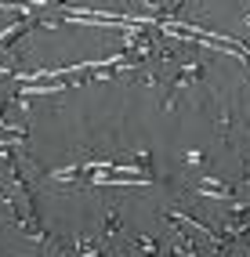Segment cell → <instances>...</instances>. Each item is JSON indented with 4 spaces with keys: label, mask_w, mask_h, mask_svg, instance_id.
I'll return each instance as SVG.
<instances>
[{
    "label": "cell",
    "mask_w": 250,
    "mask_h": 257,
    "mask_svg": "<svg viewBox=\"0 0 250 257\" xmlns=\"http://www.w3.org/2000/svg\"><path fill=\"white\" fill-rule=\"evenodd\" d=\"M203 76H207V62H185V65H178L174 76H171V83H167V87H171V94H167L163 109H171V105H174V94H178V91H185L189 83L203 80Z\"/></svg>",
    "instance_id": "6da1fadb"
},
{
    "label": "cell",
    "mask_w": 250,
    "mask_h": 257,
    "mask_svg": "<svg viewBox=\"0 0 250 257\" xmlns=\"http://www.w3.org/2000/svg\"><path fill=\"white\" fill-rule=\"evenodd\" d=\"M131 250H135L138 257H156L160 253V239L156 235H135L131 239Z\"/></svg>",
    "instance_id": "7a4b0ae2"
},
{
    "label": "cell",
    "mask_w": 250,
    "mask_h": 257,
    "mask_svg": "<svg viewBox=\"0 0 250 257\" xmlns=\"http://www.w3.org/2000/svg\"><path fill=\"white\" fill-rule=\"evenodd\" d=\"M181 163H185V167H196L199 174H214V170H210V156H207V152H196V149H189V152H181Z\"/></svg>",
    "instance_id": "3957f363"
},
{
    "label": "cell",
    "mask_w": 250,
    "mask_h": 257,
    "mask_svg": "<svg viewBox=\"0 0 250 257\" xmlns=\"http://www.w3.org/2000/svg\"><path fill=\"white\" fill-rule=\"evenodd\" d=\"M116 235H120V210H109L105 214V228H102V243H109Z\"/></svg>",
    "instance_id": "277c9868"
}]
</instances>
